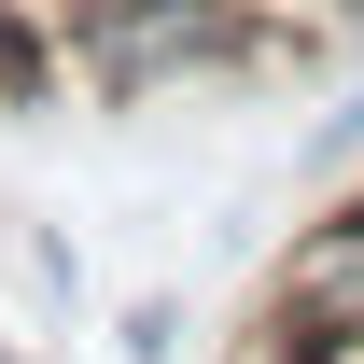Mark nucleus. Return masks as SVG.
<instances>
[{
  "mask_svg": "<svg viewBox=\"0 0 364 364\" xmlns=\"http://www.w3.org/2000/svg\"><path fill=\"white\" fill-rule=\"evenodd\" d=\"M70 56L98 98H168V85H252L280 28L252 0H70Z\"/></svg>",
  "mask_w": 364,
  "mask_h": 364,
  "instance_id": "obj_1",
  "label": "nucleus"
},
{
  "mask_svg": "<svg viewBox=\"0 0 364 364\" xmlns=\"http://www.w3.org/2000/svg\"><path fill=\"white\" fill-rule=\"evenodd\" d=\"M280 364H364V322H322V336H294Z\"/></svg>",
  "mask_w": 364,
  "mask_h": 364,
  "instance_id": "obj_4",
  "label": "nucleus"
},
{
  "mask_svg": "<svg viewBox=\"0 0 364 364\" xmlns=\"http://www.w3.org/2000/svg\"><path fill=\"white\" fill-rule=\"evenodd\" d=\"M43 85H56V56H43V28H28V14L0 0V112H28Z\"/></svg>",
  "mask_w": 364,
  "mask_h": 364,
  "instance_id": "obj_3",
  "label": "nucleus"
},
{
  "mask_svg": "<svg viewBox=\"0 0 364 364\" xmlns=\"http://www.w3.org/2000/svg\"><path fill=\"white\" fill-rule=\"evenodd\" d=\"M322 322H364V196L336 210V225H309L294 267H280V350L322 336Z\"/></svg>",
  "mask_w": 364,
  "mask_h": 364,
  "instance_id": "obj_2",
  "label": "nucleus"
},
{
  "mask_svg": "<svg viewBox=\"0 0 364 364\" xmlns=\"http://www.w3.org/2000/svg\"><path fill=\"white\" fill-rule=\"evenodd\" d=\"M0 364H28V350H0Z\"/></svg>",
  "mask_w": 364,
  "mask_h": 364,
  "instance_id": "obj_5",
  "label": "nucleus"
}]
</instances>
